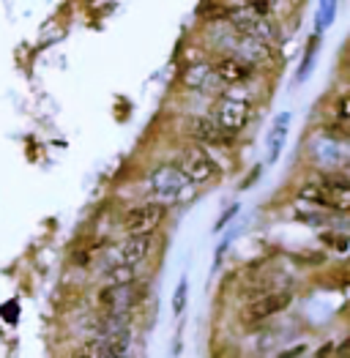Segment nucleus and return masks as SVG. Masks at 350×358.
<instances>
[{
  "mask_svg": "<svg viewBox=\"0 0 350 358\" xmlns=\"http://www.w3.org/2000/svg\"><path fill=\"white\" fill-rule=\"evenodd\" d=\"M146 192L150 194V203L159 206H181L195 197V189L186 183L181 170L175 164H159L146 176Z\"/></svg>",
  "mask_w": 350,
  "mask_h": 358,
  "instance_id": "obj_1",
  "label": "nucleus"
},
{
  "mask_svg": "<svg viewBox=\"0 0 350 358\" xmlns=\"http://www.w3.org/2000/svg\"><path fill=\"white\" fill-rule=\"evenodd\" d=\"M227 22H230L235 36H241V38H252V41H260L268 47L276 41V28L271 25L268 14L255 8V3L230 6L227 8Z\"/></svg>",
  "mask_w": 350,
  "mask_h": 358,
  "instance_id": "obj_2",
  "label": "nucleus"
},
{
  "mask_svg": "<svg viewBox=\"0 0 350 358\" xmlns=\"http://www.w3.org/2000/svg\"><path fill=\"white\" fill-rule=\"evenodd\" d=\"M211 120L230 137L246 129V123L252 120V101L241 93H225L222 99H216L214 104V115Z\"/></svg>",
  "mask_w": 350,
  "mask_h": 358,
  "instance_id": "obj_3",
  "label": "nucleus"
},
{
  "mask_svg": "<svg viewBox=\"0 0 350 358\" xmlns=\"http://www.w3.org/2000/svg\"><path fill=\"white\" fill-rule=\"evenodd\" d=\"M178 170H181V176L186 178V183L192 186V189H197V186H208V183H214V180L222 176V167H219V162L203 150L200 145H192V148H186L181 153V162L175 164Z\"/></svg>",
  "mask_w": 350,
  "mask_h": 358,
  "instance_id": "obj_4",
  "label": "nucleus"
},
{
  "mask_svg": "<svg viewBox=\"0 0 350 358\" xmlns=\"http://www.w3.org/2000/svg\"><path fill=\"white\" fill-rule=\"evenodd\" d=\"M167 208L159 206V203H143V206H134L123 213L120 219V227L126 236H153V230L164 222Z\"/></svg>",
  "mask_w": 350,
  "mask_h": 358,
  "instance_id": "obj_5",
  "label": "nucleus"
},
{
  "mask_svg": "<svg viewBox=\"0 0 350 358\" xmlns=\"http://www.w3.org/2000/svg\"><path fill=\"white\" fill-rule=\"evenodd\" d=\"M211 69H214V77L219 85H244L255 77V66L238 55H222L219 60L211 63Z\"/></svg>",
  "mask_w": 350,
  "mask_h": 358,
  "instance_id": "obj_6",
  "label": "nucleus"
},
{
  "mask_svg": "<svg viewBox=\"0 0 350 358\" xmlns=\"http://www.w3.org/2000/svg\"><path fill=\"white\" fill-rule=\"evenodd\" d=\"M150 246H153V238H150V236H129L123 243L115 246L113 263H115V266H123V268L137 271L148 260Z\"/></svg>",
  "mask_w": 350,
  "mask_h": 358,
  "instance_id": "obj_7",
  "label": "nucleus"
},
{
  "mask_svg": "<svg viewBox=\"0 0 350 358\" xmlns=\"http://www.w3.org/2000/svg\"><path fill=\"white\" fill-rule=\"evenodd\" d=\"M290 303H293L290 293H265V296H260V299H255L249 303V320H255V323L268 320V317L285 312Z\"/></svg>",
  "mask_w": 350,
  "mask_h": 358,
  "instance_id": "obj_8",
  "label": "nucleus"
},
{
  "mask_svg": "<svg viewBox=\"0 0 350 358\" xmlns=\"http://www.w3.org/2000/svg\"><path fill=\"white\" fill-rule=\"evenodd\" d=\"M129 345V336H107V339H93L83 348L77 358H123Z\"/></svg>",
  "mask_w": 350,
  "mask_h": 358,
  "instance_id": "obj_9",
  "label": "nucleus"
},
{
  "mask_svg": "<svg viewBox=\"0 0 350 358\" xmlns=\"http://www.w3.org/2000/svg\"><path fill=\"white\" fill-rule=\"evenodd\" d=\"M290 113H279L276 118L271 120L268 131H265V148H268V162L274 164L279 159V153L285 148V140H288V126H290Z\"/></svg>",
  "mask_w": 350,
  "mask_h": 358,
  "instance_id": "obj_10",
  "label": "nucleus"
},
{
  "mask_svg": "<svg viewBox=\"0 0 350 358\" xmlns=\"http://www.w3.org/2000/svg\"><path fill=\"white\" fill-rule=\"evenodd\" d=\"M323 192H326V203H328V208L331 210H340V213H345L350 206V186L345 178H323L321 180Z\"/></svg>",
  "mask_w": 350,
  "mask_h": 358,
  "instance_id": "obj_11",
  "label": "nucleus"
},
{
  "mask_svg": "<svg viewBox=\"0 0 350 358\" xmlns=\"http://www.w3.org/2000/svg\"><path fill=\"white\" fill-rule=\"evenodd\" d=\"M183 85L189 90H208L211 85H219L216 77H214V69L211 63L197 60V63H189L186 71H183Z\"/></svg>",
  "mask_w": 350,
  "mask_h": 358,
  "instance_id": "obj_12",
  "label": "nucleus"
},
{
  "mask_svg": "<svg viewBox=\"0 0 350 358\" xmlns=\"http://www.w3.org/2000/svg\"><path fill=\"white\" fill-rule=\"evenodd\" d=\"M189 134L200 143H208V145H216V143H227V134L214 123L211 118H192L189 120Z\"/></svg>",
  "mask_w": 350,
  "mask_h": 358,
  "instance_id": "obj_13",
  "label": "nucleus"
},
{
  "mask_svg": "<svg viewBox=\"0 0 350 358\" xmlns=\"http://www.w3.org/2000/svg\"><path fill=\"white\" fill-rule=\"evenodd\" d=\"M334 17H337V3H334V0H323V3H318V14H315V36H321L326 28H331Z\"/></svg>",
  "mask_w": 350,
  "mask_h": 358,
  "instance_id": "obj_14",
  "label": "nucleus"
},
{
  "mask_svg": "<svg viewBox=\"0 0 350 358\" xmlns=\"http://www.w3.org/2000/svg\"><path fill=\"white\" fill-rule=\"evenodd\" d=\"M318 41H321V36H312V38H309V47H307V52H304L301 69H298V74H295V83H304V80L309 77V71H312V60H315V52H318Z\"/></svg>",
  "mask_w": 350,
  "mask_h": 358,
  "instance_id": "obj_15",
  "label": "nucleus"
},
{
  "mask_svg": "<svg viewBox=\"0 0 350 358\" xmlns=\"http://www.w3.org/2000/svg\"><path fill=\"white\" fill-rule=\"evenodd\" d=\"M298 194H301V200H309V203H318V206H326V208H328L321 180H309V183H304V186L298 189Z\"/></svg>",
  "mask_w": 350,
  "mask_h": 358,
  "instance_id": "obj_16",
  "label": "nucleus"
},
{
  "mask_svg": "<svg viewBox=\"0 0 350 358\" xmlns=\"http://www.w3.org/2000/svg\"><path fill=\"white\" fill-rule=\"evenodd\" d=\"M186 299H189V282L181 279L178 287H175V293H173V315H181V312L186 309Z\"/></svg>",
  "mask_w": 350,
  "mask_h": 358,
  "instance_id": "obj_17",
  "label": "nucleus"
},
{
  "mask_svg": "<svg viewBox=\"0 0 350 358\" xmlns=\"http://www.w3.org/2000/svg\"><path fill=\"white\" fill-rule=\"evenodd\" d=\"M238 210H241V206H238V203H233L230 208H227L225 213H222V216H219V219H216V224H214V233L225 230V227H227V224H230V222L235 219V213H238Z\"/></svg>",
  "mask_w": 350,
  "mask_h": 358,
  "instance_id": "obj_18",
  "label": "nucleus"
},
{
  "mask_svg": "<svg viewBox=\"0 0 350 358\" xmlns=\"http://www.w3.org/2000/svg\"><path fill=\"white\" fill-rule=\"evenodd\" d=\"M307 353V345H293L288 353H279L276 358H298V356H304Z\"/></svg>",
  "mask_w": 350,
  "mask_h": 358,
  "instance_id": "obj_19",
  "label": "nucleus"
},
{
  "mask_svg": "<svg viewBox=\"0 0 350 358\" xmlns=\"http://www.w3.org/2000/svg\"><path fill=\"white\" fill-rule=\"evenodd\" d=\"M337 115H340V120H348V99L345 96L337 101Z\"/></svg>",
  "mask_w": 350,
  "mask_h": 358,
  "instance_id": "obj_20",
  "label": "nucleus"
},
{
  "mask_svg": "<svg viewBox=\"0 0 350 358\" xmlns=\"http://www.w3.org/2000/svg\"><path fill=\"white\" fill-rule=\"evenodd\" d=\"M331 353H334V345L328 342V345H323V350L318 353V358H326V356H331Z\"/></svg>",
  "mask_w": 350,
  "mask_h": 358,
  "instance_id": "obj_21",
  "label": "nucleus"
}]
</instances>
